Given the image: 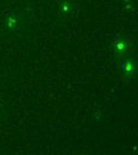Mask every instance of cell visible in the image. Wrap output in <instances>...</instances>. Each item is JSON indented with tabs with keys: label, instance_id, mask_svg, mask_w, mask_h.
<instances>
[{
	"label": "cell",
	"instance_id": "cell-1",
	"mask_svg": "<svg viewBox=\"0 0 138 155\" xmlns=\"http://www.w3.org/2000/svg\"><path fill=\"white\" fill-rule=\"evenodd\" d=\"M135 58L133 56L126 55L124 56V58L121 60V68H123V78L124 81H129L131 78L133 77L135 73Z\"/></svg>",
	"mask_w": 138,
	"mask_h": 155
},
{
	"label": "cell",
	"instance_id": "cell-2",
	"mask_svg": "<svg viewBox=\"0 0 138 155\" xmlns=\"http://www.w3.org/2000/svg\"><path fill=\"white\" fill-rule=\"evenodd\" d=\"M129 45H130V38L125 36H117L113 42V48L119 54L125 53L129 49Z\"/></svg>",
	"mask_w": 138,
	"mask_h": 155
}]
</instances>
